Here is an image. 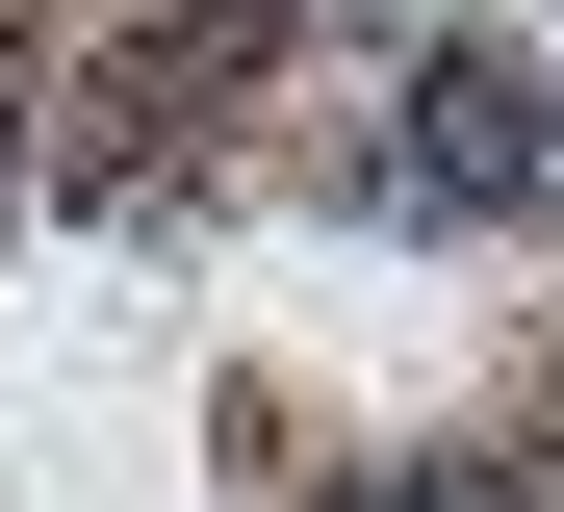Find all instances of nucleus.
I'll use <instances>...</instances> for the list:
<instances>
[{"label":"nucleus","instance_id":"f257e3e1","mask_svg":"<svg viewBox=\"0 0 564 512\" xmlns=\"http://www.w3.org/2000/svg\"><path fill=\"white\" fill-rule=\"evenodd\" d=\"M386 205H436V231H513V205H564V102L513 52H436L411 129H386Z\"/></svg>","mask_w":564,"mask_h":512},{"label":"nucleus","instance_id":"7ed1b4c3","mask_svg":"<svg viewBox=\"0 0 564 512\" xmlns=\"http://www.w3.org/2000/svg\"><path fill=\"white\" fill-rule=\"evenodd\" d=\"M386 512H488V487H386Z\"/></svg>","mask_w":564,"mask_h":512},{"label":"nucleus","instance_id":"f03ea898","mask_svg":"<svg viewBox=\"0 0 564 512\" xmlns=\"http://www.w3.org/2000/svg\"><path fill=\"white\" fill-rule=\"evenodd\" d=\"M0 154H26V52H0Z\"/></svg>","mask_w":564,"mask_h":512}]
</instances>
